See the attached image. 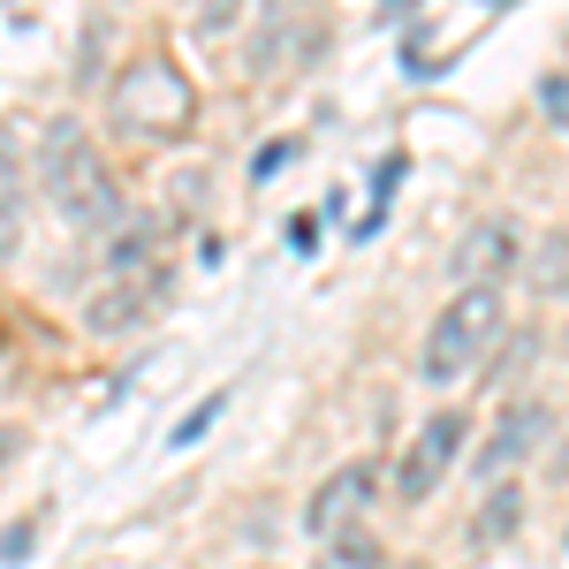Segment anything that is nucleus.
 <instances>
[{
  "label": "nucleus",
  "mask_w": 569,
  "mask_h": 569,
  "mask_svg": "<svg viewBox=\"0 0 569 569\" xmlns=\"http://www.w3.org/2000/svg\"><path fill=\"white\" fill-rule=\"evenodd\" d=\"M31 555V525H16V539H0V562H23Z\"/></svg>",
  "instance_id": "17"
},
{
  "label": "nucleus",
  "mask_w": 569,
  "mask_h": 569,
  "mask_svg": "<svg viewBox=\"0 0 569 569\" xmlns=\"http://www.w3.org/2000/svg\"><path fill=\"white\" fill-rule=\"evenodd\" d=\"M213 410H220V395H213V402H198V410H190V418L176 426V448H190V440L206 433V426H213Z\"/></svg>",
  "instance_id": "16"
},
{
  "label": "nucleus",
  "mask_w": 569,
  "mask_h": 569,
  "mask_svg": "<svg viewBox=\"0 0 569 569\" xmlns=\"http://www.w3.org/2000/svg\"><path fill=\"white\" fill-rule=\"evenodd\" d=\"M525 273H531V289H539L547 305H569V228H547V236H539V251L525 259Z\"/></svg>",
  "instance_id": "9"
},
{
  "label": "nucleus",
  "mask_w": 569,
  "mask_h": 569,
  "mask_svg": "<svg viewBox=\"0 0 569 569\" xmlns=\"http://www.w3.org/2000/svg\"><path fill=\"white\" fill-rule=\"evenodd\" d=\"M517 266V220H471L463 228V243H456V259H448V273L463 281V289H501V273Z\"/></svg>",
  "instance_id": "8"
},
{
  "label": "nucleus",
  "mask_w": 569,
  "mask_h": 569,
  "mask_svg": "<svg viewBox=\"0 0 569 569\" xmlns=\"http://www.w3.org/2000/svg\"><path fill=\"white\" fill-rule=\"evenodd\" d=\"M16 182H23V152H16V130L0 122V190L16 198Z\"/></svg>",
  "instance_id": "13"
},
{
  "label": "nucleus",
  "mask_w": 569,
  "mask_h": 569,
  "mask_svg": "<svg viewBox=\"0 0 569 569\" xmlns=\"http://www.w3.org/2000/svg\"><path fill=\"white\" fill-rule=\"evenodd\" d=\"M463 410H433L418 433H410V448H402V463H395V493L402 501H426L448 471H456V448H463Z\"/></svg>",
  "instance_id": "5"
},
{
  "label": "nucleus",
  "mask_w": 569,
  "mask_h": 569,
  "mask_svg": "<svg viewBox=\"0 0 569 569\" xmlns=\"http://www.w3.org/2000/svg\"><path fill=\"white\" fill-rule=\"evenodd\" d=\"M517 517H525V493H517V486H493V501H486L479 517H471V547H493V539H509V531H517Z\"/></svg>",
  "instance_id": "10"
},
{
  "label": "nucleus",
  "mask_w": 569,
  "mask_h": 569,
  "mask_svg": "<svg viewBox=\"0 0 569 569\" xmlns=\"http://www.w3.org/2000/svg\"><path fill=\"white\" fill-rule=\"evenodd\" d=\"M8 448H16V440H8V433H0V456H8Z\"/></svg>",
  "instance_id": "19"
},
{
  "label": "nucleus",
  "mask_w": 569,
  "mask_h": 569,
  "mask_svg": "<svg viewBox=\"0 0 569 569\" xmlns=\"http://www.w3.org/2000/svg\"><path fill=\"white\" fill-rule=\"evenodd\" d=\"M160 305H168V266L114 273V281H107V289L84 305V327H91V335H130V327H144Z\"/></svg>",
  "instance_id": "7"
},
{
  "label": "nucleus",
  "mask_w": 569,
  "mask_h": 569,
  "mask_svg": "<svg viewBox=\"0 0 569 569\" xmlns=\"http://www.w3.org/2000/svg\"><path fill=\"white\" fill-rule=\"evenodd\" d=\"M39 190L53 198V213L69 220V228H122V176L107 168V152L84 137L77 114H53L39 137Z\"/></svg>",
  "instance_id": "1"
},
{
  "label": "nucleus",
  "mask_w": 569,
  "mask_h": 569,
  "mask_svg": "<svg viewBox=\"0 0 569 569\" xmlns=\"http://www.w3.org/2000/svg\"><path fill=\"white\" fill-rule=\"evenodd\" d=\"M289 152H297V144H289V137H273V144H266L259 160H251V182H273L281 168H289Z\"/></svg>",
  "instance_id": "14"
},
{
  "label": "nucleus",
  "mask_w": 569,
  "mask_h": 569,
  "mask_svg": "<svg viewBox=\"0 0 569 569\" xmlns=\"http://www.w3.org/2000/svg\"><path fill=\"white\" fill-rule=\"evenodd\" d=\"M501 289H456L448 311L433 319V335H426V350H418V372L433 380V388H456V380H471L486 365V350L501 342Z\"/></svg>",
  "instance_id": "3"
},
{
  "label": "nucleus",
  "mask_w": 569,
  "mask_h": 569,
  "mask_svg": "<svg viewBox=\"0 0 569 569\" xmlns=\"http://www.w3.org/2000/svg\"><path fill=\"white\" fill-rule=\"evenodd\" d=\"M547 426H555V410H547V402H509V410L493 418V433L479 440L471 471H479L486 486H509V471H517V463H525L531 448L547 440Z\"/></svg>",
  "instance_id": "6"
},
{
  "label": "nucleus",
  "mask_w": 569,
  "mask_h": 569,
  "mask_svg": "<svg viewBox=\"0 0 569 569\" xmlns=\"http://www.w3.org/2000/svg\"><path fill=\"white\" fill-rule=\"evenodd\" d=\"M311 569H380V539L357 525V531H342V539H327V547L311 555Z\"/></svg>",
  "instance_id": "11"
},
{
  "label": "nucleus",
  "mask_w": 569,
  "mask_h": 569,
  "mask_svg": "<svg viewBox=\"0 0 569 569\" xmlns=\"http://www.w3.org/2000/svg\"><path fill=\"white\" fill-rule=\"evenodd\" d=\"M107 114H114V130L137 137V144H168V137H182L198 122V91H190V77H182L168 53H144V61H130V69L114 77Z\"/></svg>",
  "instance_id": "2"
},
{
  "label": "nucleus",
  "mask_w": 569,
  "mask_h": 569,
  "mask_svg": "<svg viewBox=\"0 0 569 569\" xmlns=\"http://www.w3.org/2000/svg\"><path fill=\"white\" fill-rule=\"evenodd\" d=\"M228 16H236V0H206V8H198V23H206V31H213V23H228Z\"/></svg>",
  "instance_id": "18"
},
{
  "label": "nucleus",
  "mask_w": 569,
  "mask_h": 569,
  "mask_svg": "<svg viewBox=\"0 0 569 569\" xmlns=\"http://www.w3.org/2000/svg\"><path fill=\"white\" fill-rule=\"evenodd\" d=\"M539 114H547V122H569V77H547V84H539Z\"/></svg>",
  "instance_id": "15"
},
{
  "label": "nucleus",
  "mask_w": 569,
  "mask_h": 569,
  "mask_svg": "<svg viewBox=\"0 0 569 569\" xmlns=\"http://www.w3.org/2000/svg\"><path fill=\"white\" fill-rule=\"evenodd\" d=\"M372 501H380V463H372V456H350V463H335L327 479L311 486L305 531L327 547V539H342V531L365 525V517H372Z\"/></svg>",
  "instance_id": "4"
},
{
  "label": "nucleus",
  "mask_w": 569,
  "mask_h": 569,
  "mask_svg": "<svg viewBox=\"0 0 569 569\" xmlns=\"http://www.w3.org/2000/svg\"><path fill=\"white\" fill-rule=\"evenodd\" d=\"M16 243H23V198H8V190H0V259H8Z\"/></svg>",
  "instance_id": "12"
}]
</instances>
